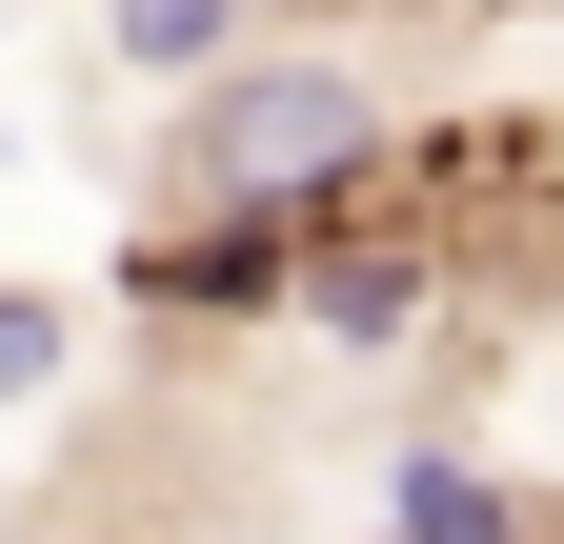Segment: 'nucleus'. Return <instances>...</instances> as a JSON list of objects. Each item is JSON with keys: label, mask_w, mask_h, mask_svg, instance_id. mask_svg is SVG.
<instances>
[{"label": "nucleus", "mask_w": 564, "mask_h": 544, "mask_svg": "<svg viewBox=\"0 0 564 544\" xmlns=\"http://www.w3.org/2000/svg\"><path fill=\"white\" fill-rule=\"evenodd\" d=\"M383 162H403L444 303H564V121H423Z\"/></svg>", "instance_id": "obj_1"}, {"label": "nucleus", "mask_w": 564, "mask_h": 544, "mask_svg": "<svg viewBox=\"0 0 564 544\" xmlns=\"http://www.w3.org/2000/svg\"><path fill=\"white\" fill-rule=\"evenodd\" d=\"M343 162H383V101L343 81V61H223V81H182V142H162V202H303Z\"/></svg>", "instance_id": "obj_2"}, {"label": "nucleus", "mask_w": 564, "mask_h": 544, "mask_svg": "<svg viewBox=\"0 0 564 544\" xmlns=\"http://www.w3.org/2000/svg\"><path fill=\"white\" fill-rule=\"evenodd\" d=\"M303 283V222L282 202H162V222L121 242V303H162V323H242Z\"/></svg>", "instance_id": "obj_3"}, {"label": "nucleus", "mask_w": 564, "mask_h": 544, "mask_svg": "<svg viewBox=\"0 0 564 544\" xmlns=\"http://www.w3.org/2000/svg\"><path fill=\"white\" fill-rule=\"evenodd\" d=\"M383 544H564L505 464H464V444H403L383 464Z\"/></svg>", "instance_id": "obj_4"}, {"label": "nucleus", "mask_w": 564, "mask_h": 544, "mask_svg": "<svg viewBox=\"0 0 564 544\" xmlns=\"http://www.w3.org/2000/svg\"><path fill=\"white\" fill-rule=\"evenodd\" d=\"M101 41L141 61V81H223V61H242V0H101Z\"/></svg>", "instance_id": "obj_5"}, {"label": "nucleus", "mask_w": 564, "mask_h": 544, "mask_svg": "<svg viewBox=\"0 0 564 544\" xmlns=\"http://www.w3.org/2000/svg\"><path fill=\"white\" fill-rule=\"evenodd\" d=\"M82 383V303L61 283H0V403H61Z\"/></svg>", "instance_id": "obj_6"}]
</instances>
